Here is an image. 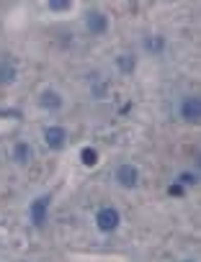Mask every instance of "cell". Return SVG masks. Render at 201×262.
<instances>
[{"mask_svg": "<svg viewBox=\"0 0 201 262\" xmlns=\"http://www.w3.org/2000/svg\"><path fill=\"white\" fill-rule=\"evenodd\" d=\"M119 211L116 208H100L98 213H95V224H98V229L100 231H114L116 226H119Z\"/></svg>", "mask_w": 201, "mask_h": 262, "instance_id": "1", "label": "cell"}, {"mask_svg": "<svg viewBox=\"0 0 201 262\" xmlns=\"http://www.w3.org/2000/svg\"><path fill=\"white\" fill-rule=\"evenodd\" d=\"M49 8H52V11H67V8H70V3H59V0H52Z\"/></svg>", "mask_w": 201, "mask_h": 262, "instance_id": "13", "label": "cell"}, {"mask_svg": "<svg viewBox=\"0 0 201 262\" xmlns=\"http://www.w3.org/2000/svg\"><path fill=\"white\" fill-rule=\"evenodd\" d=\"M170 193H173V195H180V193H183V188H180V185H173V188H170Z\"/></svg>", "mask_w": 201, "mask_h": 262, "instance_id": "15", "label": "cell"}, {"mask_svg": "<svg viewBox=\"0 0 201 262\" xmlns=\"http://www.w3.org/2000/svg\"><path fill=\"white\" fill-rule=\"evenodd\" d=\"M180 118L188 121V123H198V118H201V103H198V98H186L180 103Z\"/></svg>", "mask_w": 201, "mask_h": 262, "instance_id": "3", "label": "cell"}, {"mask_svg": "<svg viewBox=\"0 0 201 262\" xmlns=\"http://www.w3.org/2000/svg\"><path fill=\"white\" fill-rule=\"evenodd\" d=\"M116 67H119L122 72H132V70H134V57H119V59H116Z\"/></svg>", "mask_w": 201, "mask_h": 262, "instance_id": "10", "label": "cell"}, {"mask_svg": "<svg viewBox=\"0 0 201 262\" xmlns=\"http://www.w3.org/2000/svg\"><path fill=\"white\" fill-rule=\"evenodd\" d=\"M44 142L49 144V149H62L65 142H67L65 128H62V126H49V128L44 131Z\"/></svg>", "mask_w": 201, "mask_h": 262, "instance_id": "4", "label": "cell"}, {"mask_svg": "<svg viewBox=\"0 0 201 262\" xmlns=\"http://www.w3.org/2000/svg\"><path fill=\"white\" fill-rule=\"evenodd\" d=\"M196 180H198V178H196V172H183V175L178 178V183H180V185H196Z\"/></svg>", "mask_w": 201, "mask_h": 262, "instance_id": "12", "label": "cell"}, {"mask_svg": "<svg viewBox=\"0 0 201 262\" xmlns=\"http://www.w3.org/2000/svg\"><path fill=\"white\" fill-rule=\"evenodd\" d=\"M95 160H98L95 149H83V162H85L88 167H93V165H95Z\"/></svg>", "mask_w": 201, "mask_h": 262, "instance_id": "11", "label": "cell"}, {"mask_svg": "<svg viewBox=\"0 0 201 262\" xmlns=\"http://www.w3.org/2000/svg\"><path fill=\"white\" fill-rule=\"evenodd\" d=\"M114 178H116V183H119L122 188H134V185L139 183V172H137L134 165H119Z\"/></svg>", "mask_w": 201, "mask_h": 262, "instance_id": "2", "label": "cell"}, {"mask_svg": "<svg viewBox=\"0 0 201 262\" xmlns=\"http://www.w3.org/2000/svg\"><path fill=\"white\" fill-rule=\"evenodd\" d=\"M16 80V67H13V62H3L0 64V82H6V85H11Z\"/></svg>", "mask_w": 201, "mask_h": 262, "instance_id": "8", "label": "cell"}, {"mask_svg": "<svg viewBox=\"0 0 201 262\" xmlns=\"http://www.w3.org/2000/svg\"><path fill=\"white\" fill-rule=\"evenodd\" d=\"M150 49H155V52H160V49H163V39H160V36H155V39L150 41Z\"/></svg>", "mask_w": 201, "mask_h": 262, "instance_id": "14", "label": "cell"}, {"mask_svg": "<svg viewBox=\"0 0 201 262\" xmlns=\"http://www.w3.org/2000/svg\"><path fill=\"white\" fill-rule=\"evenodd\" d=\"M42 105H44V108H49V111H57V108L62 105V98H59V93H54V90H47V93L42 95Z\"/></svg>", "mask_w": 201, "mask_h": 262, "instance_id": "7", "label": "cell"}, {"mask_svg": "<svg viewBox=\"0 0 201 262\" xmlns=\"http://www.w3.org/2000/svg\"><path fill=\"white\" fill-rule=\"evenodd\" d=\"M47 213H49V198H36V201L31 203V221H34L36 226H44Z\"/></svg>", "mask_w": 201, "mask_h": 262, "instance_id": "5", "label": "cell"}, {"mask_svg": "<svg viewBox=\"0 0 201 262\" xmlns=\"http://www.w3.org/2000/svg\"><path fill=\"white\" fill-rule=\"evenodd\" d=\"M13 157H16V162L18 165H29V160H31V147L29 144H16V149H13Z\"/></svg>", "mask_w": 201, "mask_h": 262, "instance_id": "9", "label": "cell"}, {"mask_svg": "<svg viewBox=\"0 0 201 262\" xmlns=\"http://www.w3.org/2000/svg\"><path fill=\"white\" fill-rule=\"evenodd\" d=\"M85 24H88V29H90L93 34H104V31L109 29V18H106L104 13H98V11H93V13H88V18H85Z\"/></svg>", "mask_w": 201, "mask_h": 262, "instance_id": "6", "label": "cell"}]
</instances>
